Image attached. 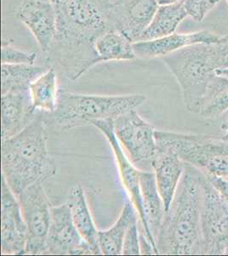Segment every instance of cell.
I'll return each mask as SVG.
<instances>
[{"label": "cell", "instance_id": "1", "mask_svg": "<svg viewBox=\"0 0 228 256\" xmlns=\"http://www.w3.org/2000/svg\"><path fill=\"white\" fill-rule=\"evenodd\" d=\"M55 7L57 28L47 62L56 64L75 80L101 62L95 41L108 30L104 12L95 0H49Z\"/></svg>", "mask_w": 228, "mask_h": 256}, {"label": "cell", "instance_id": "2", "mask_svg": "<svg viewBox=\"0 0 228 256\" xmlns=\"http://www.w3.org/2000/svg\"><path fill=\"white\" fill-rule=\"evenodd\" d=\"M205 174L185 163L179 186L156 239L159 254H203L201 212Z\"/></svg>", "mask_w": 228, "mask_h": 256}, {"label": "cell", "instance_id": "3", "mask_svg": "<svg viewBox=\"0 0 228 256\" xmlns=\"http://www.w3.org/2000/svg\"><path fill=\"white\" fill-rule=\"evenodd\" d=\"M47 142V123L42 111L23 131L2 140V178L15 196L32 184L43 183L56 174Z\"/></svg>", "mask_w": 228, "mask_h": 256}, {"label": "cell", "instance_id": "4", "mask_svg": "<svg viewBox=\"0 0 228 256\" xmlns=\"http://www.w3.org/2000/svg\"><path fill=\"white\" fill-rule=\"evenodd\" d=\"M161 58L179 84L186 110L199 114L216 71L228 68V34L218 43L193 44Z\"/></svg>", "mask_w": 228, "mask_h": 256}, {"label": "cell", "instance_id": "5", "mask_svg": "<svg viewBox=\"0 0 228 256\" xmlns=\"http://www.w3.org/2000/svg\"><path fill=\"white\" fill-rule=\"evenodd\" d=\"M143 94L130 95H87L59 90L56 110L53 113H45V122H50L63 130L78 126L92 124L101 120H115L130 110H136L144 104Z\"/></svg>", "mask_w": 228, "mask_h": 256}, {"label": "cell", "instance_id": "6", "mask_svg": "<svg viewBox=\"0 0 228 256\" xmlns=\"http://www.w3.org/2000/svg\"><path fill=\"white\" fill-rule=\"evenodd\" d=\"M157 148L167 150L205 174L228 180V137L156 130Z\"/></svg>", "mask_w": 228, "mask_h": 256}, {"label": "cell", "instance_id": "7", "mask_svg": "<svg viewBox=\"0 0 228 256\" xmlns=\"http://www.w3.org/2000/svg\"><path fill=\"white\" fill-rule=\"evenodd\" d=\"M116 137L134 165L142 171H153L156 156V129L136 110H130L113 120Z\"/></svg>", "mask_w": 228, "mask_h": 256}, {"label": "cell", "instance_id": "8", "mask_svg": "<svg viewBox=\"0 0 228 256\" xmlns=\"http://www.w3.org/2000/svg\"><path fill=\"white\" fill-rule=\"evenodd\" d=\"M43 183L32 184L18 195V202L27 228L26 254H47L51 206Z\"/></svg>", "mask_w": 228, "mask_h": 256}, {"label": "cell", "instance_id": "9", "mask_svg": "<svg viewBox=\"0 0 228 256\" xmlns=\"http://www.w3.org/2000/svg\"><path fill=\"white\" fill-rule=\"evenodd\" d=\"M201 232L203 254H228V204L205 174Z\"/></svg>", "mask_w": 228, "mask_h": 256}, {"label": "cell", "instance_id": "10", "mask_svg": "<svg viewBox=\"0 0 228 256\" xmlns=\"http://www.w3.org/2000/svg\"><path fill=\"white\" fill-rule=\"evenodd\" d=\"M104 135L109 143L115 158L117 166L119 168V176L121 180L122 184L126 190L129 199L132 202L136 208L139 217V232L140 234L148 239L154 250L158 253L156 242L153 238V235L148 228L146 218H145L143 205H142V193L140 187V178H139V170L133 163L130 162L124 148L116 137L114 129H113V120H96L91 124Z\"/></svg>", "mask_w": 228, "mask_h": 256}, {"label": "cell", "instance_id": "11", "mask_svg": "<svg viewBox=\"0 0 228 256\" xmlns=\"http://www.w3.org/2000/svg\"><path fill=\"white\" fill-rule=\"evenodd\" d=\"M159 6L157 0H117L102 10L108 30L122 32L134 43L150 24Z\"/></svg>", "mask_w": 228, "mask_h": 256}, {"label": "cell", "instance_id": "12", "mask_svg": "<svg viewBox=\"0 0 228 256\" xmlns=\"http://www.w3.org/2000/svg\"><path fill=\"white\" fill-rule=\"evenodd\" d=\"M47 254H94L78 232L67 202L51 207Z\"/></svg>", "mask_w": 228, "mask_h": 256}, {"label": "cell", "instance_id": "13", "mask_svg": "<svg viewBox=\"0 0 228 256\" xmlns=\"http://www.w3.org/2000/svg\"><path fill=\"white\" fill-rule=\"evenodd\" d=\"M27 228L20 204L2 178L1 254H26Z\"/></svg>", "mask_w": 228, "mask_h": 256}, {"label": "cell", "instance_id": "14", "mask_svg": "<svg viewBox=\"0 0 228 256\" xmlns=\"http://www.w3.org/2000/svg\"><path fill=\"white\" fill-rule=\"evenodd\" d=\"M32 104L30 88L13 89L2 94L1 98V140L20 134L38 116Z\"/></svg>", "mask_w": 228, "mask_h": 256}, {"label": "cell", "instance_id": "15", "mask_svg": "<svg viewBox=\"0 0 228 256\" xmlns=\"http://www.w3.org/2000/svg\"><path fill=\"white\" fill-rule=\"evenodd\" d=\"M17 16L34 36L41 50L48 52L57 28L56 13L52 4L43 0H22Z\"/></svg>", "mask_w": 228, "mask_h": 256}, {"label": "cell", "instance_id": "16", "mask_svg": "<svg viewBox=\"0 0 228 256\" xmlns=\"http://www.w3.org/2000/svg\"><path fill=\"white\" fill-rule=\"evenodd\" d=\"M223 36L203 30L190 34H173L153 40L134 42L133 47L137 58H163L184 47L196 44H215L223 40Z\"/></svg>", "mask_w": 228, "mask_h": 256}, {"label": "cell", "instance_id": "17", "mask_svg": "<svg viewBox=\"0 0 228 256\" xmlns=\"http://www.w3.org/2000/svg\"><path fill=\"white\" fill-rule=\"evenodd\" d=\"M157 187L165 204V212L171 207L176 190L185 170V162L167 150H159L153 162Z\"/></svg>", "mask_w": 228, "mask_h": 256}, {"label": "cell", "instance_id": "18", "mask_svg": "<svg viewBox=\"0 0 228 256\" xmlns=\"http://www.w3.org/2000/svg\"><path fill=\"white\" fill-rule=\"evenodd\" d=\"M72 214V220L81 236L90 246L94 254H101L98 244V232L93 220L86 195L80 184L72 187L66 202Z\"/></svg>", "mask_w": 228, "mask_h": 256}, {"label": "cell", "instance_id": "19", "mask_svg": "<svg viewBox=\"0 0 228 256\" xmlns=\"http://www.w3.org/2000/svg\"><path fill=\"white\" fill-rule=\"evenodd\" d=\"M139 178L145 218L153 238L156 242L165 217V204L157 187L154 172L140 170Z\"/></svg>", "mask_w": 228, "mask_h": 256}, {"label": "cell", "instance_id": "20", "mask_svg": "<svg viewBox=\"0 0 228 256\" xmlns=\"http://www.w3.org/2000/svg\"><path fill=\"white\" fill-rule=\"evenodd\" d=\"M188 16L183 0L177 3L159 6L153 20L138 41L153 40L173 34L182 20Z\"/></svg>", "mask_w": 228, "mask_h": 256}, {"label": "cell", "instance_id": "21", "mask_svg": "<svg viewBox=\"0 0 228 256\" xmlns=\"http://www.w3.org/2000/svg\"><path fill=\"white\" fill-rule=\"evenodd\" d=\"M138 214L133 204L128 199L124 202L120 216L109 229L98 232V244L101 254H122L124 236L132 222L138 220Z\"/></svg>", "mask_w": 228, "mask_h": 256}, {"label": "cell", "instance_id": "22", "mask_svg": "<svg viewBox=\"0 0 228 256\" xmlns=\"http://www.w3.org/2000/svg\"><path fill=\"white\" fill-rule=\"evenodd\" d=\"M101 62L130 61L137 58L133 42L117 30H107L95 41Z\"/></svg>", "mask_w": 228, "mask_h": 256}, {"label": "cell", "instance_id": "23", "mask_svg": "<svg viewBox=\"0 0 228 256\" xmlns=\"http://www.w3.org/2000/svg\"><path fill=\"white\" fill-rule=\"evenodd\" d=\"M32 104L36 110L53 113L56 110L59 90L55 68L48 70L30 84Z\"/></svg>", "mask_w": 228, "mask_h": 256}, {"label": "cell", "instance_id": "24", "mask_svg": "<svg viewBox=\"0 0 228 256\" xmlns=\"http://www.w3.org/2000/svg\"><path fill=\"white\" fill-rule=\"evenodd\" d=\"M48 68L34 64H2L1 92L4 94L13 89L30 88V84Z\"/></svg>", "mask_w": 228, "mask_h": 256}, {"label": "cell", "instance_id": "25", "mask_svg": "<svg viewBox=\"0 0 228 256\" xmlns=\"http://www.w3.org/2000/svg\"><path fill=\"white\" fill-rule=\"evenodd\" d=\"M228 110V77L215 76L209 84L200 108V116L216 118Z\"/></svg>", "mask_w": 228, "mask_h": 256}, {"label": "cell", "instance_id": "26", "mask_svg": "<svg viewBox=\"0 0 228 256\" xmlns=\"http://www.w3.org/2000/svg\"><path fill=\"white\" fill-rule=\"evenodd\" d=\"M37 58L34 52H25L14 46L11 42L3 40L1 46L2 64H30L33 65Z\"/></svg>", "mask_w": 228, "mask_h": 256}, {"label": "cell", "instance_id": "27", "mask_svg": "<svg viewBox=\"0 0 228 256\" xmlns=\"http://www.w3.org/2000/svg\"><path fill=\"white\" fill-rule=\"evenodd\" d=\"M220 1L221 0H183V3L188 16L197 22H202Z\"/></svg>", "mask_w": 228, "mask_h": 256}, {"label": "cell", "instance_id": "28", "mask_svg": "<svg viewBox=\"0 0 228 256\" xmlns=\"http://www.w3.org/2000/svg\"><path fill=\"white\" fill-rule=\"evenodd\" d=\"M139 220V218H138ZM136 220L128 227L125 236L122 254H141V241H140V232H139V222Z\"/></svg>", "mask_w": 228, "mask_h": 256}, {"label": "cell", "instance_id": "29", "mask_svg": "<svg viewBox=\"0 0 228 256\" xmlns=\"http://www.w3.org/2000/svg\"><path fill=\"white\" fill-rule=\"evenodd\" d=\"M205 176L228 204V180L212 175L205 174Z\"/></svg>", "mask_w": 228, "mask_h": 256}, {"label": "cell", "instance_id": "30", "mask_svg": "<svg viewBox=\"0 0 228 256\" xmlns=\"http://www.w3.org/2000/svg\"><path fill=\"white\" fill-rule=\"evenodd\" d=\"M95 1L98 3L99 6H101V8H105V7L114 3L117 0H95Z\"/></svg>", "mask_w": 228, "mask_h": 256}, {"label": "cell", "instance_id": "31", "mask_svg": "<svg viewBox=\"0 0 228 256\" xmlns=\"http://www.w3.org/2000/svg\"><path fill=\"white\" fill-rule=\"evenodd\" d=\"M159 6H163V4H170L177 3L182 0H157Z\"/></svg>", "mask_w": 228, "mask_h": 256}, {"label": "cell", "instance_id": "32", "mask_svg": "<svg viewBox=\"0 0 228 256\" xmlns=\"http://www.w3.org/2000/svg\"><path fill=\"white\" fill-rule=\"evenodd\" d=\"M221 129L225 132L224 135L226 137H228V119L226 120L225 122L223 123L222 126H221Z\"/></svg>", "mask_w": 228, "mask_h": 256}, {"label": "cell", "instance_id": "33", "mask_svg": "<svg viewBox=\"0 0 228 256\" xmlns=\"http://www.w3.org/2000/svg\"><path fill=\"white\" fill-rule=\"evenodd\" d=\"M216 72H217V74H218V76L228 77V68H227V70H217Z\"/></svg>", "mask_w": 228, "mask_h": 256}, {"label": "cell", "instance_id": "34", "mask_svg": "<svg viewBox=\"0 0 228 256\" xmlns=\"http://www.w3.org/2000/svg\"><path fill=\"white\" fill-rule=\"evenodd\" d=\"M226 1H227V2H228V0H226Z\"/></svg>", "mask_w": 228, "mask_h": 256}]
</instances>
